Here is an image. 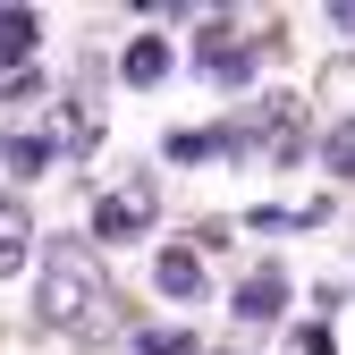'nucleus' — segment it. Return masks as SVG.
Returning <instances> with one entry per match:
<instances>
[{"label": "nucleus", "mask_w": 355, "mask_h": 355, "mask_svg": "<svg viewBox=\"0 0 355 355\" xmlns=\"http://www.w3.org/2000/svg\"><path fill=\"white\" fill-rule=\"evenodd\" d=\"M119 76H127V85H161V76H169V42H161V34H136V42L119 51Z\"/></svg>", "instance_id": "obj_8"}, {"label": "nucleus", "mask_w": 355, "mask_h": 355, "mask_svg": "<svg viewBox=\"0 0 355 355\" xmlns=\"http://www.w3.org/2000/svg\"><path fill=\"white\" fill-rule=\"evenodd\" d=\"M229 153H254L245 127H187V136H169V161H229Z\"/></svg>", "instance_id": "obj_5"}, {"label": "nucleus", "mask_w": 355, "mask_h": 355, "mask_svg": "<svg viewBox=\"0 0 355 355\" xmlns=\"http://www.w3.org/2000/svg\"><path fill=\"white\" fill-rule=\"evenodd\" d=\"M34 42H42V17L34 9H0V76H26Z\"/></svg>", "instance_id": "obj_7"}, {"label": "nucleus", "mask_w": 355, "mask_h": 355, "mask_svg": "<svg viewBox=\"0 0 355 355\" xmlns=\"http://www.w3.org/2000/svg\"><path fill=\"white\" fill-rule=\"evenodd\" d=\"M279 313H288V271L262 262V271L237 288V322H279Z\"/></svg>", "instance_id": "obj_4"}, {"label": "nucleus", "mask_w": 355, "mask_h": 355, "mask_svg": "<svg viewBox=\"0 0 355 355\" xmlns=\"http://www.w3.org/2000/svg\"><path fill=\"white\" fill-rule=\"evenodd\" d=\"M153 211H161V195H153V178H127V187H110V195L94 203V237L127 245V237H144V229H153Z\"/></svg>", "instance_id": "obj_3"}, {"label": "nucleus", "mask_w": 355, "mask_h": 355, "mask_svg": "<svg viewBox=\"0 0 355 355\" xmlns=\"http://www.w3.org/2000/svg\"><path fill=\"white\" fill-rule=\"evenodd\" d=\"M262 51H271V34H237V26H203L195 34V68H211L220 85H245L262 68Z\"/></svg>", "instance_id": "obj_2"}, {"label": "nucleus", "mask_w": 355, "mask_h": 355, "mask_svg": "<svg viewBox=\"0 0 355 355\" xmlns=\"http://www.w3.org/2000/svg\"><path fill=\"white\" fill-rule=\"evenodd\" d=\"M322 169H338V178H355V119H338L330 136H322Z\"/></svg>", "instance_id": "obj_11"}, {"label": "nucleus", "mask_w": 355, "mask_h": 355, "mask_svg": "<svg viewBox=\"0 0 355 355\" xmlns=\"http://www.w3.org/2000/svg\"><path fill=\"white\" fill-rule=\"evenodd\" d=\"M296 355H330V330H296Z\"/></svg>", "instance_id": "obj_13"}, {"label": "nucleus", "mask_w": 355, "mask_h": 355, "mask_svg": "<svg viewBox=\"0 0 355 355\" xmlns=\"http://www.w3.org/2000/svg\"><path fill=\"white\" fill-rule=\"evenodd\" d=\"M26 245H34V220H26V203H9V195H0V279H9L17 262H26Z\"/></svg>", "instance_id": "obj_10"}, {"label": "nucleus", "mask_w": 355, "mask_h": 355, "mask_svg": "<svg viewBox=\"0 0 355 355\" xmlns=\"http://www.w3.org/2000/svg\"><path fill=\"white\" fill-rule=\"evenodd\" d=\"M42 322L68 338H110L119 330V296L102 279V262L85 245H51L42 254Z\"/></svg>", "instance_id": "obj_1"}, {"label": "nucleus", "mask_w": 355, "mask_h": 355, "mask_svg": "<svg viewBox=\"0 0 355 355\" xmlns=\"http://www.w3.org/2000/svg\"><path fill=\"white\" fill-rule=\"evenodd\" d=\"M153 279H161V296H178V304H203V254H195V245H169V254L153 262Z\"/></svg>", "instance_id": "obj_6"}, {"label": "nucleus", "mask_w": 355, "mask_h": 355, "mask_svg": "<svg viewBox=\"0 0 355 355\" xmlns=\"http://www.w3.org/2000/svg\"><path fill=\"white\" fill-rule=\"evenodd\" d=\"M330 26H338V34H355V0H330Z\"/></svg>", "instance_id": "obj_14"}, {"label": "nucleus", "mask_w": 355, "mask_h": 355, "mask_svg": "<svg viewBox=\"0 0 355 355\" xmlns=\"http://www.w3.org/2000/svg\"><path fill=\"white\" fill-rule=\"evenodd\" d=\"M136 355H195V330H144Z\"/></svg>", "instance_id": "obj_12"}, {"label": "nucleus", "mask_w": 355, "mask_h": 355, "mask_svg": "<svg viewBox=\"0 0 355 355\" xmlns=\"http://www.w3.org/2000/svg\"><path fill=\"white\" fill-rule=\"evenodd\" d=\"M0 161H9L17 178H42V169H51V161H60V153H51V144H42V136H34V127H9V136H0Z\"/></svg>", "instance_id": "obj_9"}]
</instances>
